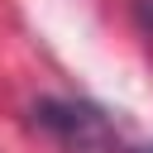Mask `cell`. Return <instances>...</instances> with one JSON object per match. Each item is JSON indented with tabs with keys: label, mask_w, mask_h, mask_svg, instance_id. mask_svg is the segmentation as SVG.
Instances as JSON below:
<instances>
[{
	"label": "cell",
	"mask_w": 153,
	"mask_h": 153,
	"mask_svg": "<svg viewBox=\"0 0 153 153\" xmlns=\"http://www.w3.org/2000/svg\"><path fill=\"white\" fill-rule=\"evenodd\" d=\"M33 124L48 129L67 153H120V139H115L110 120L86 100H38Z\"/></svg>",
	"instance_id": "cell-1"
},
{
	"label": "cell",
	"mask_w": 153,
	"mask_h": 153,
	"mask_svg": "<svg viewBox=\"0 0 153 153\" xmlns=\"http://www.w3.org/2000/svg\"><path fill=\"white\" fill-rule=\"evenodd\" d=\"M143 153H153V148H143Z\"/></svg>",
	"instance_id": "cell-2"
}]
</instances>
